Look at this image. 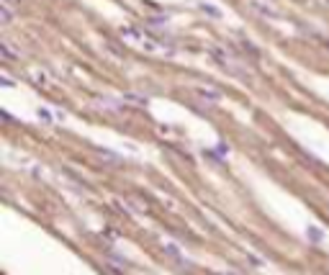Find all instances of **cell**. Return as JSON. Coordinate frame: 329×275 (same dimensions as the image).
<instances>
[{
  "instance_id": "obj_8",
  "label": "cell",
  "mask_w": 329,
  "mask_h": 275,
  "mask_svg": "<svg viewBox=\"0 0 329 275\" xmlns=\"http://www.w3.org/2000/svg\"><path fill=\"white\" fill-rule=\"evenodd\" d=\"M147 23L149 26H164V23H167V18H147Z\"/></svg>"
},
{
  "instance_id": "obj_4",
  "label": "cell",
  "mask_w": 329,
  "mask_h": 275,
  "mask_svg": "<svg viewBox=\"0 0 329 275\" xmlns=\"http://www.w3.org/2000/svg\"><path fill=\"white\" fill-rule=\"evenodd\" d=\"M0 52H3L5 59H18V57H21V52H16L11 47V41H0Z\"/></svg>"
},
{
  "instance_id": "obj_2",
  "label": "cell",
  "mask_w": 329,
  "mask_h": 275,
  "mask_svg": "<svg viewBox=\"0 0 329 275\" xmlns=\"http://www.w3.org/2000/svg\"><path fill=\"white\" fill-rule=\"evenodd\" d=\"M211 57L221 65L229 75H234V77H239V80H252V75H250V70H247L239 59L234 57L232 52H226V49H221V47H211Z\"/></svg>"
},
{
  "instance_id": "obj_7",
  "label": "cell",
  "mask_w": 329,
  "mask_h": 275,
  "mask_svg": "<svg viewBox=\"0 0 329 275\" xmlns=\"http://www.w3.org/2000/svg\"><path fill=\"white\" fill-rule=\"evenodd\" d=\"M164 252H167V255H170V257H172V260H175V262H180V265H185V260H183V257H180V252H178V247H175V244H164Z\"/></svg>"
},
{
  "instance_id": "obj_9",
  "label": "cell",
  "mask_w": 329,
  "mask_h": 275,
  "mask_svg": "<svg viewBox=\"0 0 329 275\" xmlns=\"http://www.w3.org/2000/svg\"><path fill=\"white\" fill-rule=\"evenodd\" d=\"M198 93L203 95V98H208V100H216L219 98V93H208V90H198Z\"/></svg>"
},
{
  "instance_id": "obj_6",
  "label": "cell",
  "mask_w": 329,
  "mask_h": 275,
  "mask_svg": "<svg viewBox=\"0 0 329 275\" xmlns=\"http://www.w3.org/2000/svg\"><path fill=\"white\" fill-rule=\"evenodd\" d=\"M121 103H134V106H144L147 103V98H142V95H134V93H126L121 98Z\"/></svg>"
},
{
  "instance_id": "obj_3",
  "label": "cell",
  "mask_w": 329,
  "mask_h": 275,
  "mask_svg": "<svg viewBox=\"0 0 329 275\" xmlns=\"http://www.w3.org/2000/svg\"><path fill=\"white\" fill-rule=\"evenodd\" d=\"M250 8L257 11L260 16H265V18H278V8H273L268 0H250Z\"/></svg>"
},
{
  "instance_id": "obj_5",
  "label": "cell",
  "mask_w": 329,
  "mask_h": 275,
  "mask_svg": "<svg viewBox=\"0 0 329 275\" xmlns=\"http://www.w3.org/2000/svg\"><path fill=\"white\" fill-rule=\"evenodd\" d=\"M13 21V11H11V5H5V3H0V23L8 26Z\"/></svg>"
},
{
  "instance_id": "obj_1",
  "label": "cell",
  "mask_w": 329,
  "mask_h": 275,
  "mask_svg": "<svg viewBox=\"0 0 329 275\" xmlns=\"http://www.w3.org/2000/svg\"><path fill=\"white\" fill-rule=\"evenodd\" d=\"M121 36H124V41H129V44H134V47H139V49H144V52H152V54H172V47H164L162 41L152 39V36L144 34L142 29H124Z\"/></svg>"
}]
</instances>
